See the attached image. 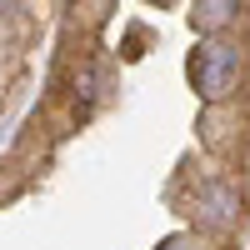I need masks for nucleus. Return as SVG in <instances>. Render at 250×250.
I'll return each instance as SVG.
<instances>
[{
    "label": "nucleus",
    "mask_w": 250,
    "mask_h": 250,
    "mask_svg": "<svg viewBox=\"0 0 250 250\" xmlns=\"http://www.w3.org/2000/svg\"><path fill=\"white\" fill-rule=\"evenodd\" d=\"M190 75H195V85L205 95H225L235 85V75H240V50L235 45H200L195 60H190Z\"/></svg>",
    "instance_id": "1"
},
{
    "label": "nucleus",
    "mask_w": 250,
    "mask_h": 250,
    "mask_svg": "<svg viewBox=\"0 0 250 250\" xmlns=\"http://www.w3.org/2000/svg\"><path fill=\"white\" fill-rule=\"evenodd\" d=\"M235 10H240V0H195V25L200 30H220Z\"/></svg>",
    "instance_id": "2"
}]
</instances>
